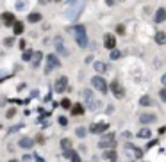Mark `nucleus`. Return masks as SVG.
Segmentation results:
<instances>
[{
  "instance_id": "obj_31",
  "label": "nucleus",
  "mask_w": 166,
  "mask_h": 162,
  "mask_svg": "<svg viewBox=\"0 0 166 162\" xmlns=\"http://www.w3.org/2000/svg\"><path fill=\"white\" fill-rule=\"evenodd\" d=\"M116 32H118V34H125V27H123V25H118V27H116Z\"/></svg>"
},
{
  "instance_id": "obj_21",
  "label": "nucleus",
  "mask_w": 166,
  "mask_h": 162,
  "mask_svg": "<svg viewBox=\"0 0 166 162\" xmlns=\"http://www.w3.org/2000/svg\"><path fill=\"white\" fill-rule=\"evenodd\" d=\"M150 134H152V132H150L148 128H143V130H139V132H138V137H141V139H148V137H150Z\"/></svg>"
},
{
  "instance_id": "obj_13",
  "label": "nucleus",
  "mask_w": 166,
  "mask_h": 162,
  "mask_svg": "<svg viewBox=\"0 0 166 162\" xmlns=\"http://www.w3.org/2000/svg\"><path fill=\"white\" fill-rule=\"evenodd\" d=\"M18 144H20V146H21V148H25V150H27V148H29V150H30V148H32V146H34V139H30V137H21V139H20V143H18Z\"/></svg>"
},
{
  "instance_id": "obj_32",
  "label": "nucleus",
  "mask_w": 166,
  "mask_h": 162,
  "mask_svg": "<svg viewBox=\"0 0 166 162\" xmlns=\"http://www.w3.org/2000/svg\"><path fill=\"white\" fill-rule=\"evenodd\" d=\"M34 57H36V59H34V66H36V64L39 62V59H41V54L38 52V54H34Z\"/></svg>"
},
{
  "instance_id": "obj_23",
  "label": "nucleus",
  "mask_w": 166,
  "mask_h": 162,
  "mask_svg": "<svg viewBox=\"0 0 166 162\" xmlns=\"http://www.w3.org/2000/svg\"><path fill=\"white\" fill-rule=\"evenodd\" d=\"M95 70H97L98 73H104V71L107 70V66H106L104 62H95Z\"/></svg>"
},
{
  "instance_id": "obj_3",
  "label": "nucleus",
  "mask_w": 166,
  "mask_h": 162,
  "mask_svg": "<svg viewBox=\"0 0 166 162\" xmlns=\"http://www.w3.org/2000/svg\"><path fill=\"white\" fill-rule=\"evenodd\" d=\"M114 144H116V137H114V134H107V136H104V137L98 141V148H102V150L114 148Z\"/></svg>"
},
{
  "instance_id": "obj_38",
  "label": "nucleus",
  "mask_w": 166,
  "mask_h": 162,
  "mask_svg": "<svg viewBox=\"0 0 166 162\" xmlns=\"http://www.w3.org/2000/svg\"><path fill=\"white\" fill-rule=\"evenodd\" d=\"M9 162H16V161H9Z\"/></svg>"
},
{
  "instance_id": "obj_11",
  "label": "nucleus",
  "mask_w": 166,
  "mask_h": 162,
  "mask_svg": "<svg viewBox=\"0 0 166 162\" xmlns=\"http://www.w3.org/2000/svg\"><path fill=\"white\" fill-rule=\"evenodd\" d=\"M165 20H166V9L165 7H159L157 12H156V16H154V21L156 23H163Z\"/></svg>"
},
{
  "instance_id": "obj_22",
  "label": "nucleus",
  "mask_w": 166,
  "mask_h": 162,
  "mask_svg": "<svg viewBox=\"0 0 166 162\" xmlns=\"http://www.w3.org/2000/svg\"><path fill=\"white\" fill-rule=\"evenodd\" d=\"M61 148H63L64 152L72 150V141H70V139H63V141H61Z\"/></svg>"
},
{
  "instance_id": "obj_28",
  "label": "nucleus",
  "mask_w": 166,
  "mask_h": 162,
  "mask_svg": "<svg viewBox=\"0 0 166 162\" xmlns=\"http://www.w3.org/2000/svg\"><path fill=\"white\" fill-rule=\"evenodd\" d=\"M32 55H34V54H32L30 50H29V52H25V54H23V61H30V59H32Z\"/></svg>"
},
{
  "instance_id": "obj_37",
  "label": "nucleus",
  "mask_w": 166,
  "mask_h": 162,
  "mask_svg": "<svg viewBox=\"0 0 166 162\" xmlns=\"http://www.w3.org/2000/svg\"><path fill=\"white\" fill-rule=\"evenodd\" d=\"M107 4H109V5H113V4H114V2H113V0H107Z\"/></svg>"
},
{
  "instance_id": "obj_8",
  "label": "nucleus",
  "mask_w": 166,
  "mask_h": 162,
  "mask_svg": "<svg viewBox=\"0 0 166 162\" xmlns=\"http://www.w3.org/2000/svg\"><path fill=\"white\" fill-rule=\"evenodd\" d=\"M84 100H88L86 103H88V107H89V109H97V103H95L97 100L93 98V93H91L89 89H86V91H84Z\"/></svg>"
},
{
  "instance_id": "obj_24",
  "label": "nucleus",
  "mask_w": 166,
  "mask_h": 162,
  "mask_svg": "<svg viewBox=\"0 0 166 162\" xmlns=\"http://www.w3.org/2000/svg\"><path fill=\"white\" fill-rule=\"evenodd\" d=\"M139 103H141V105H152V100H150V96H141Z\"/></svg>"
},
{
  "instance_id": "obj_17",
  "label": "nucleus",
  "mask_w": 166,
  "mask_h": 162,
  "mask_svg": "<svg viewBox=\"0 0 166 162\" xmlns=\"http://www.w3.org/2000/svg\"><path fill=\"white\" fill-rule=\"evenodd\" d=\"M66 157L72 162H80V157H79V153H77L75 150H68V152H66Z\"/></svg>"
},
{
  "instance_id": "obj_14",
  "label": "nucleus",
  "mask_w": 166,
  "mask_h": 162,
  "mask_svg": "<svg viewBox=\"0 0 166 162\" xmlns=\"http://www.w3.org/2000/svg\"><path fill=\"white\" fill-rule=\"evenodd\" d=\"M157 118H156V114H141V118H139V121L143 123V125H148V123H154Z\"/></svg>"
},
{
  "instance_id": "obj_36",
  "label": "nucleus",
  "mask_w": 166,
  "mask_h": 162,
  "mask_svg": "<svg viewBox=\"0 0 166 162\" xmlns=\"http://www.w3.org/2000/svg\"><path fill=\"white\" fill-rule=\"evenodd\" d=\"M163 84L166 86V75H163Z\"/></svg>"
},
{
  "instance_id": "obj_5",
  "label": "nucleus",
  "mask_w": 166,
  "mask_h": 162,
  "mask_svg": "<svg viewBox=\"0 0 166 162\" xmlns=\"http://www.w3.org/2000/svg\"><path fill=\"white\" fill-rule=\"evenodd\" d=\"M68 89V78L63 75V77H59L55 82H54V91L55 93H64Z\"/></svg>"
},
{
  "instance_id": "obj_18",
  "label": "nucleus",
  "mask_w": 166,
  "mask_h": 162,
  "mask_svg": "<svg viewBox=\"0 0 166 162\" xmlns=\"http://www.w3.org/2000/svg\"><path fill=\"white\" fill-rule=\"evenodd\" d=\"M156 43H157V45H166V34L163 30H159V32L156 34Z\"/></svg>"
},
{
  "instance_id": "obj_4",
  "label": "nucleus",
  "mask_w": 166,
  "mask_h": 162,
  "mask_svg": "<svg viewBox=\"0 0 166 162\" xmlns=\"http://www.w3.org/2000/svg\"><path fill=\"white\" fill-rule=\"evenodd\" d=\"M91 84H93V87H95L97 91L107 93V82L104 80V77H93V78H91Z\"/></svg>"
},
{
  "instance_id": "obj_16",
  "label": "nucleus",
  "mask_w": 166,
  "mask_h": 162,
  "mask_svg": "<svg viewBox=\"0 0 166 162\" xmlns=\"http://www.w3.org/2000/svg\"><path fill=\"white\" fill-rule=\"evenodd\" d=\"M70 111H72V116H80L84 112V107H82V103H75L70 107Z\"/></svg>"
},
{
  "instance_id": "obj_1",
  "label": "nucleus",
  "mask_w": 166,
  "mask_h": 162,
  "mask_svg": "<svg viewBox=\"0 0 166 162\" xmlns=\"http://www.w3.org/2000/svg\"><path fill=\"white\" fill-rule=\"evenodd\" d=\"M70 32L73 34V37H75V41H77V45L80 48L88 46V34H86V27L84 25H75V27L70 29Z\"/></svg>"
},
{
  "instance_id": "obj_39",
  "label": "nucleus",
  "mask_w": 166,
  "mask_h": 162,
  "mask_svg": "<svg viewBox=\"0 0 166 162\" xmlns=\"http://www.w3.org/2000/svg\"><path fill=\"white\" fill-rule=\"evenodd\" d=\"M55 2H59V0H55Z\"/></svg>"
},
{
  "instance_id": "obj_15",
  "label": "nucleus",
  "mask_w": 166,
  "mask_h": 162,
  "mask_svg": "<svg viewBox=\"0 0 166 162\" xmlns=\"http://www.w3.org/2000/svg\"><path fill=\"white\" fill-rule=\"evenodd\" d=\"M11 27H13V32H14V36H20V34H23V23H21V21H18V20H16V21H14Z\"/></svg>"
},
{
  "instance_id": "obj_34",
  "label": "nucleus",
  "mask_w": 166,
  "mask_h": 162,
  "mask_svg": "<svg viewBox=\"0 0 166 162\" xmlns=\"http://www.w3.org/2000/svg\"><path fill=\"white\" fill-rule=\"evenodd\" d=\"M13 116H14V109H9L7 111V118H13Z\"/></svg>"
},
{
  "instance_id": "obj_19",
  "label": "nucleus",
  "mask_w": 166,
  "mask_h": 162,
  "mask_svg": "<svg viewBox=\"0 0 166 162\" xmlns=\"http://www.w3.org/2000/svg\"><path fill=\"white\" fill-rule=\"evenodd\" d=\"M55 48H57V52H59L61 55H68V50L64 48V45H63V41H61V39L55 43Z\"/></svg>"
},
{
  "instance_id": "obj_29",
  "label": "nucleus",
  "mask_w": 166,
  "mask_h": 162,
  "mask_svg": "<svg viewBox=\"0 0 166 162\" xmlns=\"http://www.w3.org/2000/svg\"><path fill=\"white\" fill-rule=\"evenodd\" d=\"M118 57H120V52H118L116 48H114V50H111V59H118Z\"/></svg>"
},
{
  "instance_id": "obj_25",
  "label": "nucleus",
  "mask_w": 166,
  "mask_h": 162,
  "mask_svg": "<svg viewBox=\"0 0 166 162\" xmlns=\"http://www.w3.org/2000/svg\"><path fill=\"white\" fill-rule=\"evenodd\" d=\"M75 134H77V136H79V137H84V136H86V128H84V127H79V128H77V132H75Z\"/></svg>"
},
{
  "instance_id": "obj_2",
  "label": "nucleus",
  "mask_w": 166,
  "mask_h": 162,
  "mask_svg": "<svg viewBox=\"0 0 166 162\" xmlns=\"http://www.w3.org/2000/svg\"><path fill=\"white\" fill-rule=\"evenodd\" d=\"M59 66H61V62H59L57 55L50 54V55H46V57H45V73H46V75H48V73H52L54 70H57Z\"/></svg>"
},
{
  "instance_id": "obj_26",
  "label": "nucleus",
  "mask_w": 166,
  "mask_h": 162,
  "mask_svg": "<svg viewBox=\"0 0 166 162\" xmlns=\"http://www.w3.org/2000/svg\"><path fill=\"white\" fill-rule=\"evenodd\" d=\"M13 43H14V37H5L4 39V45L5 46H13Z\"/></svg>"
},
{
  "instance_id": "obj_33",
  "label": "nucleus",
  "mask_w": 166,
  "mask_h": 162,
  "mask_svg": "<svg viewBox=\"0 0 166 162\" xmlns=\"http://www.w3.org/2000/svg\"><path fill=\"white\" fill-rule=\"evenodd\" d=\"M59 123H61V125H63V127H64V125H66V123H68V119H66V118H63V116H61V118H59Z\"/></svg>"
},
{
  "instance_id": "obj_20",
  "label": "nucleus",
  "mask_w": 166,
  "mask_h": 162,
  "mask_svg": "<svg viewBox=\"0 0 166 162\" xmlns=\"http://www.w3.org/2000/svg\"><path fill=\"white\" fill-rule=\"evenodd\" d=\"M27 20H29L30 23H36V21L41 20V14H39V12H30V14L27 16Z\"/></svg>"
},
{
  "instance_id": "obj_27",
  "label": "nucleus",
  "mask_w": 166,
  "mask_h": 162,
  "mask_svg": "<svg viewBox=\"0 0 166 162\" xmlns=\"http://www.w3.org/2000/svg\"><path fill=\"white\" fill-rule=\"evenodd\" d=\"M61 105H63V107H64V109H70V107H72V102H70V100H68V98H64V100H63V102H61Z\"/></svg>"
},
{
  "instance_id": "obj_7",
  "label": "nucleus",
  "mask_w": 166,
  "mask_h": 162,
  "mask_svg": "<svg viewBox=\"0 0 166 162\" xmlns=\"http://www.w3.org/2000/svg\"><path fill=\"white\" fill-rule=\"evenodd\" d=\"M104 46L109 48V50H114L116 48V37H114V34H106L104 36Z\"/></svg>"
},
{
  "instance_id": "obj_6",
  "label": "nucleus",
  "mask_w": 166,
  "mask_h": 162,
  "mask_svg": "<svg viewBox=\"0 0 166 162\" xmlns=\"http://www.w3.org/2000/svg\"><path fill=\"white\" fill-rule=\"evenodd\" d=\"M111 93H113L116 98H123V95H125V89L122 87V84H120L118 80H113V82H111Z\"/></svg>"
},
{
  "instance_id": "obj_12",
  "label": "nucleus",
  "mask_w": 166,
  "mask_h": 162,
  "mask_svg": "<svg viewBox=\"0 0 166 162\" xmlns=\"http://www.w3.org/2000/svg\"><path fill=\"white\" fill-rule=\"evenodd\" d=\"M104 159H106V161H109V162H116L118 155H116L114 148H111V150H106V152H104Z\"/></svg>"
},
{
  "instance_id": "obj_35",
  "label": "nucleus",
  "mask_w": 166,
  "mask_h": 162,
  "mask_svg": "<svg viewBox=\"0 0 166 162\" xmlns=\"http://www.w3.org/2000/svg\"><path fill=\"white\" fill-rule=\"evenodd\" d=\"M21 159H23V162H29V161H30V159H32V157H29V155H25V157H21Z\"/></svg>"
},
{
  "instance_id": "obj_30",
  "label": "nucleus",
  "mask_w": 166,
  "mask_h": 162,
  "mask_svg": "<svg viewBox=\"0 0 166 162\" xmlns=\"http://www.w3.org/2000/svg\"><path fill=\"white\" fill-rule=\"evenodd\" d=\"M159 96H161V100H163V102H166V87H163V89L159 91Z\"/></svg>"
},
{
  "instance_id": "obj_9",
  "label": "nucleus",
  "mask_w": 166,
  "mask_h": 162,
  "mask_svg": "<svg viewBox=\"0 0 166 162\" xmlns=\"http://www.w3.org/2000/svg\"><path fill=\"white\" fill-rule=\"evenodd\" d=\"M89 130H91L93 134H102V132L107 130V123H93V125L89 127Z\"/></svg>"
},
{
  "instance_id": "obj_10",
  "label": "nucleus",
  "mask_w": 166,
  "mask_h": 162,
  "mask_svg": "<svg viewBox=\"0 0 166 162\" xmlns=\"http://www.w3.org/2000/svg\"><path fill=\"white\" fill-rule=\"evenodd\" d=\"M0 18H2V23H4V25H7V27H9V25H13V23L16 21L13 12H2V16H0Z\"/></svg>"
}]
</instances>
